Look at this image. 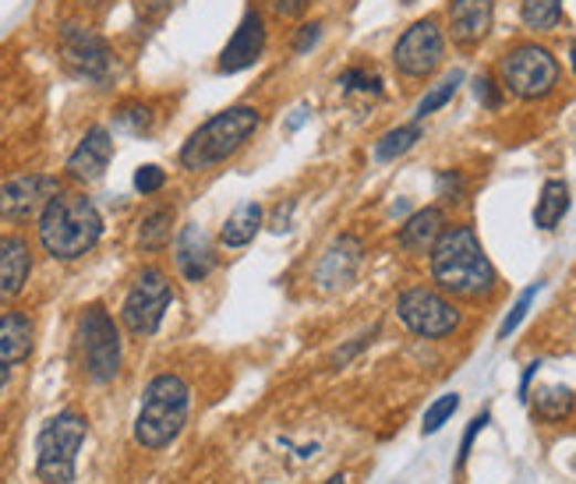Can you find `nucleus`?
Masks as SVG:
<instances>
[{
    "instance_id": "79ce46f5",
    "label": "nucleus",
    "mask_w": 576,
    "mask_h": 484,
    "mask_svg": "<svg viewBox=\"0 0 576 484\" xmlns=\"http://www.w3.org/2000/svg\"><path fill=\"white\" fill-rule=\"evenodd\" d=\"M573 71H576V46H573Z\"/></svg>"
},
{
    "instance_id": "5701e85b",
    "label": "nucleus",
    "mask_w": 576,
    "mask_h": 484,
    "mask_svg": "<svg viewBox=\"0 0 576 484\" xmlns=\"http://www.w3.org/2000/svg\"><path fill=\"white\" fill-rule=\"evenodd\" d=\"M573 407H576V397L566 386H545L534 392V414L542 421H566L573 414Z\"/></svg>"
},
{
    "instance_id": "2f4dec72",
    "label": "nucleus",
    "mask_w": 576,
    "mask_h": 484,
    "mask_svg": "<svg viewBox=\"0 0 576 484\" xmlns=\"http://www.w3.org/2000/svg\"><path fill=\"white\" fill-rule=\"evenodd\" d=\"M474 96H478L481 106H489V111H499V106H502V93H499V85H495L492 75H478L474 78Z\"/></svg>"
},
{
    "instance_id": "4be33fe9",
    "label": "nucleus",
    "mask_w": 576,
    "mask_h": 484,
    "mask_svg": "<svg viewBox=\"0 0 576 484\" xmlns=\"http://www.w3.org/2000/svg\"><path fill=\"white\" fill-rule=\"evenodd\" d=\"M566 212H569V188H566V181H545L542 199H537V206H534V223L542 230H555Z\"/></svg>"
},
{
    "instance_id": "7ed1b4c3",
    "label": "nucleus",
    "mask_w": 576,
    "mask_h": 484,
    "mask_svg": "<svg viewBox=\"0 0 576 484\" xmlns=\"http://www.w3.org/2000/svg\"><path fill=\"white\" fill-rule=\"evenodd\" d=\"M259 131V111L255 106H230V111L209 117L181 149V167L185 170H212L227 164L244 141Z\"/></svg>"
},
{
    "instance_id": "dca6fc26",
    "label": "nucleus",
    "mask_w": 576,
    "mask_h": 484,
    "mask_svg": "<svg viewBox=\"0 0 576 484\" xmlns=\"http://www.w3.org/2000/svg\"><path fill=\"white\" fill-rule=\"evenodd\" d=\"M495 0H453L449 4V32L460 46H478L492 29Z\"/></svg>"
},
{
    "instance_id": "a19ab883",
    "label": "nucleus",
    "mask_w": 576,
    "mask_h": 484,
    "mask_svg": "<svg viewBox=\"0 0 576 484\" xmlns=\"http://www.w3.org/2000/svg\"><path fill=\"white\" fill-rule=\"evenodd\" d=\"M82 4H85V8H96V4H103V0H82Z\"/></svg>"
},
{
    "instance_id": "4c0bfd02",
    "label": "nucleus",
    "mask_w": 576,
    "mask_h": 484,
    "mask_svg": "<svg viewBox=\"0 0 576 484\" xmlns=\"http://www.w3.org/2000/svg\"><path fill=\"white\" fill-rule=\"evenodd\" d=\"M537 368H542V361L527 365V371H524V382H520V392H524V400H527V386H531V379H534V375H537Z\"/></svg>"
},
{
    "instance_id": "f3484780",
    "label": "nucleus",
    "mask_w": 576,
    "mask_h": 484,
    "mask_svg": "<svg viewBox=\"0 0 576 484\" xmlns=\"http://www.w3.org/2000/svg\"><path fill=\"white\" fill-rule=\"evenodd\" d=\"M216 265V255H212V244L209 238L202 234V227H185L181 238H177V269H181V276L188 283H202Z\"/></svg>"
},
{
    "instance_id": "72a5a7b5",
    "label": "nucleus",
    "mask_w": 576,
    "mask_h": 484,
    "mask_svg": "<svg viewBox=\"0 0 576 484\" xmlns=\"http://www.w3.org/2000/svg\"><path fill=\"white\" fill-rule=\"evenodd\" d=\"M318 35H322V25H318V22L304 25V29L297 32V40H294V53H308V50L318 43Z\"/></svg>"
},
{
    "instance_id": "a878e982",
    "label": "nucleus",
    "mask_w": 576,
    "mask_h": 484,
    "mask_svg": "<svg viewBox=\"0 0 576 484\" xmlns=\"http://www.w3.org/2000/svg\"><path fill=\"white\" fill-rule=\"evenodd\" d=\"M563 18V0H524V25L534 32H552Z\"/></svg>"
},
{
    "instance_id": "c9c22d12",
    "label": "nucleus",
    "mask_w": 576,
    "mask_h": 484,
    "mask_svg": "<svg viewBox=\"0 0 576 484\" xmlns=\"http://www.w3.org/2000/svg\"><path fill=\"white\" fill-rule=\"evenodd\" d=\"M170 4H174V0H138L142 14H149V18H159V14H164Z\"/></svg>"
},
{
    "instance_id": "9b49d317",
    "label": "nucleus",
    "mask_w": 576,
    "mask_h": 484,
    "mask_svg": "<svg viewBox=\"0 0 576 484\" xmlns=\"http://www.w3.org/2000/svg\"><path fill=\"white\" fill-rule=\"evenodd\" d=\"M61 61L71 75L88 78V82H103L114 67L106 40L85 25H64L61 29Z\"/></svg>"
},
{
    "instance_id": "f8f14e48",
    "label": "nucleus",
    "mask_w": 576,
    "mask_h": 484,
    "mask_svg": "<svg viewBox=\"0 0 576 484\" xmlns=\"http://www.w3.org/2000/svg\"><path fill=\"white\" fill-rule=\"evenodd\" d=\"M57 194V181L40 173L14 177V181L0 185V220H29L43 212L46 202Z\"/></svg>"
},
{
    "instance_id": "9d476101",
    "label": "nucleus",
    "mask_w": 576,
    "mask_h": 484,
    "mask_svg": "<svg viewBox=\"0 0 576 484\" xmlns=\"http://www.w3.org/2000/svg\"><path fill=\"white\" fill-rule=\"evenodd\" d=\"M442 53H446V40H442L439 22L436 18H421V22H413L400 40H396L392 64L404 78H428L431 71L442 64Z\"/></svg>"
},
{
    "instance_id": "f257e3e1",
    "label": "nucleus",
    "mask_w": 576,
    "mask_h": 484,
    "mask_svg": "<svg viewBox=\"0 0 576 484\" xmlns=\"http://www.w3.org/2000/svg\"><path fill=\"white\" fill-rule=\"evenodd\" d=\"M431 280L453 297H484L495 286V269L471 227L442 230L431 248Z\"/></svg>"
},
{
    "instance_id": "1a4fd4ad",
    "label": "nucleus",
    "mask_w": 576,
    "mask_h": 484,
    "mask_svg": "<svg viewBox=\"0 0 576 484\" xmlns=\"http://www.w3.org/2000/svg\"><path fill=\"white\" fill-rule=\"evenodd\" d=\"M170 301H174V291L167 276L159 273V269H146V273H138L128 301H124V312H121L124 326L135 336H153L159 329V322H164Z\"/></svg>"
},
{
    "instance_id": "a211bd4d",
    "label": "nucleus",
    "mask_w": 576,
    "mask_h": 484,
    "mask_svg": "<svg viewBox=\"0 0 576 484\" xmlns=\"http://www.w3.org/2000/svg\"><path fill=\"white\" fill-rule=\"evenodd\" d=\"M29 269H32L29 244L22 238H14V234L0 238V304L22 294V286L29 280Z\"/></svg>"
},
{
    "instance_id": "4468645a",
    "label": "nucleus",
    "mask_w": 576,
    "mask_h": 484,
    "mask_svg": "<svg viewBox=\"0 0 576 484\" xmlns=\"http://www.w3.org/2000/svg\"><path fill=\"white\" fill-rule=\"evenodd\" d=\"M114 159V141H111V131L106 128H88L85 138L78 141V149L71 152L67 159V177L78 185H93L106 173Z\"/></svg>"
},
{
    "instance_id": "f704fd0d",
    "label": "nucleus",
    "mask_w": 576,
    "mask_h": 484,
    "mask_svg": "<svg viewBox=\"0 0 576 484\" xmlns=\"http://www.w3.org/2000/svg\"><path fill=\"white\" fill-rule=\"evenodd\" d=\"M484 424H489V414H481V418H474L471 421V428H467V435H463V453H460V463L467 460V453H471V442L478 439V432H481V428Z\"/></svg>"
},
{
    "instance_id": "393cba45",
    "label": "nucleus",
    "mask_w": 576,
    "mask_h": 484,
    "mask_svg": "<svg viewBox=\"0 0 576 484\" xmlns=\"http://www.w3.org/2000/svg\"><path fill=\"white\" fill-rule=\"evenodd\" d=\"M421 141V128L418 124H404V128H392L379 138V146H375V159H383V164H389V159L410 152L413 146Z\"/></svg>"
},
{
    "instance_id": "7c9ffc66",
    "label": "nucleus",
    "mask_w": 576,
    "mask_h": 484,
    "mask_svg": "<svg viewBox=\"0 0 576 484\" xmlns=\"http://www.w3.org/2000/svg\"><path fill=\"white\" fill-rule=\"evenodd\" d=\"M339 85H344L347 93H371V96L383 93V82L375 75H365V71H347V75L339 78Z\"/></svg>"
},
{
    "instance_id": "6e6552de",
    "label": "nucleus",
    "mask_w": 576,
    "mask_h": 484,
    "mask_svg": "<svg viewBox=\"0 0 576 484\" xmlns=\"http://www.w3.org/2000/svg\"><path fill=\"white\" fill-rule=\"evenodd\" d=\"M396 315H400V322L413 336L425 339H442L460 326V312L453 304L436 291H425V286L404 291L400 301H396Z\"/></svg>"
},
{
    "instance_id": "6ab92c4d",
    "label": "nucleus",
    "mask_w": 576,
    "mask_h": 484,
    "mask_svg": "<svg viewBox=\"0 0 576 484\" xmlns=\"http://www.w3.org/2000/svg\"><path fill=\"white\" fill-rule=\"evenodd\" d=\"M442 227H446L442 209L428 206L421 212H413V217L400 227V248L410 251V255H425V251H431L436 241L442 238Z\"/></svg>"
},
{
    "instance_id": "0eeeda50",
    "label": "nucleus",
    "mask_w": 576,
    "mask_h": 484,
    "mask_svg": "<svg viewBox=\"0 0 576 484\" xmlns=\"http://www.w3.org/2000/svg\"><path fill=\"white\" fill-rule=\"evenodd\" d=\"M78 350H82V365L93 382H111L121 371V336L114 318L106 315L100 304L88 308L78 322Z\"/></svg>"
},
{
    "instance_id": "58836bf2",
    "label": "nucleus",
    "mask_w": 576,
    "mask_h": 484,
    "mask_svg": "<svg viewBox=\"0 0 576 484\" xmlns=\"http://www.w3.org/2000/svg\"><path fill=\"white\" fill-rule=\"evenodd\" d=\"M4 382H8V368L0 365V389H4Z\"/></svg>"
},
{
    "instance_id": "bb28decb",
    "label": "nucleus",
    "mask_w": 576,
    "mask_h": 484,
    "mask_svg": "<svg viewBox=\"0 0 576 484\" xmlns=\"http://www.w3.org/2000/svg\"><path fill=\"white\" fill-rule=\"evenodd\" d=\"M460 82H463V71H449V75L431 88V93L418 103V114L413 117H428V114H436V111H442V106L457 96V88H460Z\"/></svg>"
},
{
    "instance_id": "39448f33",
    "label": "nucleus",
    "mask_w": 576,
    "mask_h": 484,
    "mask_svg": "<svg viewBox=\"0 0 576 484\" xmlns=\"http://www.w3.org/2000/svg\"><path fill=\"white\" fill-rule=\"evenodd\" d=\"M85 442V418L82 414H61L53 418L35 445V474L43 484H71L75 481V456Z\"/></svg>"
},
{
    "instance_id": "c85d7f7f",
    "label": "nucleus",
    "mask_w": 576,
    "mask_h": 484,
    "mask_svg": "<svg viewBox=\"0 0 576 484\" xmlns=\"http://www.w3.org/2000/svg\"><path fill=\"white\" fill-rule=\"evenodd\" d=\"M537 291H542V286H527L524 294H520V301L513 304V312L506 315V322H502V329H499V339H510V333H516V326L520 322L527 318V312H531V304H534V297H537Z\"/></svg>"
},
{
    "instance_id": "b1692460",
    "label": "nucleus",
    "mask_w": 576,
    "mask_h": 484,
    "mask_svg": "<svg viewBox=\"0 0 576 484\" xmlns=\"http://www.w3.org/2000/svg\"><path fill=\"white\" fill-rule=\"evenodd\" d=\"M170 227H174V209L164 206V209H153L146 220L138 227V244L146 251H159L167 241H170Z\"/></svg>"
},
{
    "instance_id": "cd10ccee",
    "label": "nucleus",
    "mask_w": 576,
    "mask_h": 484,
    "mask_svg": "<svg viewBox=\"0 0 576 484\" xmlns=\"http://www.w3.org/2000/svg\"><path fill=\"white\" fill-rule=\"evenodd\" d=\"M457 407H460V397H457V392H449V397H442V400L431 403V407H428V414H425V424H421V428H425V435H436L439 428L457 414Z\"/></svg>"
},
{
    "instance_id": "412c9836",
    "label": "nucleus",
    "mask_w": 576,
    "mask_h": 484,
    "mask_svg": "<svg viewBox=\"0 0 576 484\" xmlns=\"http://www.w3.org/2000/svg\"><path fill=\"white\" fill-rule=\"evenodd\" d=\"M259 230H262V206L259 202H248V206H238V209L230 212V220L220 230V241L227 248H244V244L255 241Z\"/></svg>"
},
{
    "instance_id": "ddd939ff",
    "label": "nucleus",
    "mask_w": 576,
    "mask_h": 484,
    "mask_svg": "<svg viewBox=\"0 0 576 484\" xmlns=\"http://www.w3.org/2000/svg\"><path fill=\"white\" fill-rule=\"evenodd\" d=\"M362 269V241L357 238H336L315 265V283L322 294L347 291Z\"/></svg>"
},
{
    "instance_id": "423d86ee",
    "label": "nucleus",
    "mask_w": 576,
    "mask_h": 484,
    "mask_svg": "<svg viewBox=\"0 0 576 484\" xmlns=\"http://www.w3.org/2000/svg\"><path fill=\"white\" fill-rule=\"evenodd\" d=\"M502 85L510 88L520 99H542L548 96L555 85H559V64L555 57L537 43H524L510 50L499 64Z\"/></svg>"
},
{
    "instance_id": "20e7f679",
    "label": "nucleus",
    "mask_w": 576,
    "mask_h": 484,
    "mask_svg": "<svg viewBox=\"0 0 576 484\" xmlns=\"http://www.w3.org/2000/svg\"><path fill=\"white\" fill-rule=\"evenodd\" d=\"M191 414V389L177 375H159L149 382L146 400H142V414L135 421V439L146 450H164L177 435L185 432Z\"/></svg>"
},
{
    "instance_id": "c756f323",
    "label": "nucleus",
    "mask_w": 576,
    "mask_h": 484,
    "mask_svg": "<svg viewBox=\"0 0 576 484\" xmlns=\"http://www.w3.org/2000/svg\"><path fill=\"white\" fill-rule=\"evenodd\" d=\"M164 185H167L164 167L146 164V167H138V170H135V191H138V194H156Z\"/></svg>"
},
{
    "instance_id": "473e14b6",
    "label": "nucleus",
    "mask_w": 576,
    "mask_h": 484,
    "mask_svg": "<svg viewBox=\"0 0 576 484\" xmlns=\"http://www.w3.org/2000/svg\"><path fill=\"white\" fill-rule=\"evenodd\" d=\"M117 120L124 124V128H132V131H146L149 128V120H153V114L146 111V106H121L117 111Z\"/></svg>"
},
{
    "instance_id": "e433bc0d",
    "label": "nucleus",
    "mask_w": 576,
    "mask_h": 484,
    "mask_svg": "<svg viewBox=\"0 0 576 484\" xmlns=\"http://www.w3.org/2000/svg\"><path fill=\"white\" fill-rule=\"evenodd\" d=\"M312 0H276V8H280V14H286V18H294V14H301L304 8H308Z\"/></svg>"
},
{
    "instance_id": "aec40b11",
    "label": "nucleus",
    "mask_w": 576,
    "mask_h": 484,
    "mask_svg": "<svg viewBox=\"0 0 576 484\" xmlns=\"http://www.w3.org/2000/svg\"><path fill=\"white\" fill-rule=\"evenodd\" d=\"M32 339H35V333H32V322L25 315L11 312V315L0 318V365L11 368L18 361H25V357L32 354Z\"/></svg>"
},
{
    "instance_id": "2eb2a0df",
    "label": "nucleus",
    "mask_w": 576,
    "mask_h": 484,
    "mask_svg": "<svg viewBox=\"0 0 576 484\" xmlns=\"http://www.w3.org/2000/svg\"><path fill=\"white\" fill-rule=\"evenodd\" d=\"M262 46H265V22L259 11H248L241 18L238 32L230 35V43L223 46V57H220V71L233 75V71H244L262 57Z\"/></svg>"
},
{
    "instance_id": "ea45409f",
    "label": "nucleus",
    "mask_w": 576,
    "mask_h": 484,
    "mask_svg": "<svg viewBox=\"0 0 576 484\" xmlns=\"http://www.w3.org/2000/svg\"><path fill=\"white\" fill-rule=\"evenodd\" d=\"M329 484H347V477H344V474H336V477H333Z\"/></svg>"
},
{
    "instance_id": "f03ea898",
    "label": "nucleus",
    "mask_w": 576,
    "mask_h": 484,
    "mask_svg": "<svg viewBox=\"0 0 576 484\" xmlns=\"http://www.w3.org/2000/svg\"><path fill=\"white\" fill-rule=\"evenodd\" d=\"M103 238V217L93 199L75 191H57L40 212V241L53 259L71 262L93 251Z\"/></svg>"
}]
</instances>
